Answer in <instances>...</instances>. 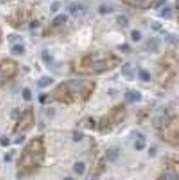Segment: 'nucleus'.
<instances>
[{"instance_id": "27", "label": "nucleus", "mask_w": 179, "mask_h": 180, "mask_svg": "<svg viewBox=\"0 0 179 180\" xmlns=\"http://www.w3.org/2000/svg\"><path fill=\"white\" fill-rule=\"evenodd\" d=\"M60 7H61V4H60L59 1H54V2L51 5V7H50V10H51L52 12H55L57 10H59Z\"/></svg>"}, {"instance_id": "5", "label": "nucleus", "mask_w": 179, "mask_h": 180, "mask_svg": "<svg viewBox=\"0 0 179 180\" xmlns=\"http://www.w3.org/2000/svg\"><path fill=\"white\" fill-rule=\"evenodd\" d=\"M164 139L170 144H178V116L170 117L164 125Z\"/></svg>"}, {"instance_id": "28", "label": "nucleus", "mask_w": 179, "mask_h": 180, "mask_svg": "<svg viewBox=\"0 0 179 180\" xmlns=\"http://www.w3.org/2000/svg\"><path fill=\"white\" fill-rule=\"evenodd\" d=\"M9 144H10V140H9V138H7L5 137V136H2V137H0V145L1 146H9Z\"/></svg>"}, {"instance_id": "9", "label": "nucleus", "mask_w": 179, "mask_h": 180, "mask_svg": "<svg viewBox=\"0 0 179 180\" xmlns=\"http://www.w3.org/2000/svg\"><path fill=\"white\" fill-rule=\"evenodd\" d=\"M154 0H125V2L127 5L138 7V8H148L151 7Z\"/></svg>"}, {"instance_id": "7", "label": "nucleus", "mask_w": 179, "mask_h": 180, "mask_svg": "<svg viewBox=\"0 0 179 180\" xmlns=\"http://www.w3.org/2000/svg\"><path fill=\"white\" fill-rule=\"evenodd\" d=\"M34 124V116H33V111L31 108L27 109L26 112H23V114L21 115V117L19 118L17 125L14 126L13 133H20V132H23L27 130L29 128L33 126Z\"/></svg>"}, {"instance_id": "35", "label": "nucleus", "mask_w": 179, "mask_h": 180, "mask_svg": "<svg viewBox=\"0 0 179 180\" xmlns=\"http://www.w3.org/2000/svg\"><path fill=\"white\" fill-rule=\"evenodd\" d=\"M155 152H156L155 148H154V147H153V148H151V150H149V154H151V156H154V155H155Z\"/></svg>"}, {"instance_id": "13", "label": "nucleus", "mask_w": 179, "mask_h": 180, "mask_svg": "<svg viewBox=\"0 0 179 180\" xmlns=\"http://www.w3.org/2000/svg\"><path fill=\"white\" fill-rule=\"evenodd\" d=\"M54 82V80L52 77H49V76H42L40 80L38 81V85L40 87H47L48 85H50Z\"/></svg>"}, {"instance_id": "14", "label": "nucleus", "mask_w": 179, "mask_h": 180, "mask_svg": "<svg viewBox=\"0 0 179 180\" xmlns=\"http://www.w3.org/2000/svg\"><path fill=\"white\" fill-rule=\"evenodd\" d=\"M118 155H119V152H118V150L117 149H115V148L109 149V150L106 152V158H107L109 161H115L118 158Z\"/></svg>"}, {"instance_id": "33", "label": "nucleus", "mask_w": 179, "mask_h": 180, "mask_svg": "<svg viewBox=\"0 0 179 180\" xmlns=\"http://www.w3.org/2000/svg\"><path fill=\"white\" fill-rule=\"evenodd\" d=\"M165 2H166V0H159V1H158V2L156 4L155 8H156V9H158V8H159V7H161V6L164 5Z\"/></svg>"}, {"instance_id": "21", "label": "nucleus", "mask_w": 179, "mask_h": 180, "mask_svg": "<svg viewBox=\"0 0 179 180\" xmlns=\"http://www.w3.org/2000/svg\"><path fill=\"white\" fill-rule=\"evenodd\" d=\"M116 20H117V23L121 27H127L128 26V20L125 16H118L117 18H116Z\"/></svg>"}, {"instance_id": "15", "label": "nucleus", "mask_w": 179, "mask_h": 180, "mask_svg": "<svg viewBox=\"0 0 179 180\" xmlns=\"http://www.w3.org/2000/svg\"><path fill=\"white\" fill-rule=\"evenodd\" d=\"M158 180H178V172H166L165 175H163Z\"/></svg>"}, {"instance_id": "10", "label": "nucleus", "mask_w": 179, "mask_h": 180, "mask_svg": "<svg viewBox=\"0 0 179 180\" xmlns=\"http://www.w3.org/2000/svg\"><path fill=\"white\" fill-rule=\"evenodd\" d=\"M125 99L127 102L129 103H133V102H137V101H141V95L139 92H136V91H129L125 94Z\"/></svg>"}, {"instance_id": "29", "label": "nucleus", "mask_w": 179, "mask_h": 180, "mask_svg": "<svg viewBox=\"0 0 179 180\" xmlns=\"http://www.w3.org/2000/svg\"><path fill=\"white\" fill-rule=\"evenodd\" d=\"M82 137H83V135L80 133H74V135H73V139L75 140V142H79V140H81L82 139Z\"/></svg>"}, {"instance_id": "30", "label": "nucleus", "mask_w": 179, "mask_h": 180, "mask_svg": "<svg viewBox=\"0 0 179 180\" xmlns=\"http://www.w3.org/2000/svg\"><path fill=\"white\" fill-rule=\"evenodd\" d=\"M160 28H161V24L159 22H153L151 23V29L153 30H159Z\"/></svg>"}, {"instance_id": "18", "label": "nucleus", "mask_w": 179, "mask_h": 180, "mask_svg": "<svg viewBox=\"0 0 179 180\" xmlns=\"http://www.w3.org/2000/svg\"><path fill=\"white\" fill-rule=\"evenodd\" d=\"M11 52L13 53V54H17V55L22 54V53L24 52L23 45H21V44H16V45H13V47L11 49Z\"/></svg>"}, {"instance_id": "6", "label": "nucleus", "mask_w": 179, "mask_h": 180, "mask_svg": "<svg viewBox=\"0 0 179 180\" xmlns=\"http://www.w3.org/2000/svg\"><path fill=\"white\" fill-rule=\"evenodd\" d=\"M17 73V63L13 61H4L0 63V86L11 80Z\"/></svg>"}, {"instance_id": "36", "label": "nucleus", "mask_w": 179, "mask_h": 180, "mask_svg": "<svg viewBox=\"0 0 179 180\" xmlns=\"http://www.w3.org/2000/svg\"><path fill=\"white\" fill-rule=\"evenodd\" d=\"M23 139H24V137H20V139H17V140H16V144H19V142H21Z\"/></svg>"}, {"instance_id": "32", "label": "nucleus", "mask_w": 179, "mask_h": 180, "mask_svg": "<svg viewBox=\"0 0 179 180\" xmlns=\"http://www.w3.org/2000/svg\"><path fill=\"white\" fill-rule=\"evenodd\" d=\"M8 40H9V41H12V40H21V38H20L19 35L10 34V35H8Z\"/></svg>"}, {"instance_id": "12", "label": "nucleus", "mask_w": 179, "mask_h": 180, "mask_svg": "<svg viewBox=\"0 0 179 180\" xmlns=\"http://www.w3.org/2000/svg\"><path fill=\"white\" fill-rule=\"evenodd\" d=\"M146 45L148 47V49H149L151 51L156 52V51H158V49H159V41H158L157 39L153 38L146 43Z\"/></svg>"}, {"instance_id": "4", "label": "nucleus", "mask_w": 179, "mask_h": 180, "mask_svg": "<svg viewBox=\"0 0 179 180\" xmlns=\"http://www.w3.org/2000/svg\"><path fill=\"white\" fill-rule=\"evenodd\" d=\"M126 116V108L124 105H118L109 111L106 118L102 119L99 124V129L103 132L104 129H109L113 125L119 124Z\"/></svg>"}, {"instance_id": "38", "label": "nucleus", "mask_w": 179, "mask_h": 180, "mask_svg": "<svg viewBox=\"0 0 179 180\" xmlns=\"http://www.w3.org/2000/svg\"><path fill=\"white\" fill-rule=\"evenodd\" d=\"M92 180H94V179H92Z\"/></svg>"}, {"instance_id": "20", "label": "nucleus", "mask_w": 179, "mask_h": 180, "mask_svg": "<svg viewBox=\"0 0 179 180\" xmlns=\"http://www.w3.org/2000/svg\"><path fill=\"white\" fill-rule=\"evenodd\" d=\"M84 169L85 166L83 162H76L75 165H74V171H75L76 174H79V175H82L84 172Z\"/></svg>"}, {"instance_id": "1", "label": "nucleus", "mask_w": 179, "mask_h": 180, "mask_svg": "<svg viewBox=\"0 0 179 180\" xmlns=\"http://www.w3.org/2000/svg\"><path fill=\"white\" fill-rule=\"evenodd\" d=\"M119 63L115 54L109 52H95L83 57L74 64V71L80 74H99L109 71Z\"/></svg>"}, {"instance_id": "23", "label": "nucleus", "mask_w": 179, "mask_h": 180, "mask_svg": "<svg viewBox=\"0 0 179 180\" xmlns=\"http://www.w3.org/2000/svg\"><path fill=\"white\" fill-rule=\"evenodd\" d=\"M135 147H136L137 150H141V149H144L145 148V140H144V138L141 137V139H138L135 144Z\"/></svg>"}, {"instance_id": "19", "label": "nucleus", "mask_w": 179, "mask_h": 180, "mask_svg": "<svg viewBox=\"0 0 179 180\" xmlns=\"http://www.w3.org/2000/svg\"><path fill=\"white\" fill-rule=\"evenodd\" d=\"M139 77H141V80H143L144 82H149V81H151V74H149V72H147L146 70H141V71H139Z\"/></svg>"}, {"instance_id": "8", "label": "nucleus", "mask_w": 179, "mask_h": 180, "mask_svg": "<svg viewBox=\"0 0 179 180\" xmlns=\"http://www.w3.org/2000/svg\"><path fill=\"white\" fill-rule=\"evenodd\" d=\"M69 11L71 12L72 16L74 17H80V16H83V14L86 13L87 11V7L81 2H73L72 5H70L69 7Z\"/></svg>"}, {"instance_id": "2", "label": "nucleus", "mask_w": 179, "mask_h": 180, "mask_svg": "<svg viewBox=\"0 0 179 180\" xmlns=\"http://www.w3.org/2000/svg\"><path fill=\"white\" fill-rule=\"evenodd\" d=\"M95 89V84L89 81H70L62 83L53 91V97L59 102L65 104H72L77 96L82 100H89Z\"/></svg>"}, {"instance_id": "37", "label": "nucleus", "mask_w": 179, "mask_h": 180, "mask_svg": "<svg viewBox=\"0 0 179 180\" xmlns=\"http://www.w3.org/2000/svg\"><path fill=\"white\" fill-rule=\"evenodd\" d=\"M64 180H73V179H72L71 177H67V178H65V179H64Z\"/></svg>"}, {"instance_id": "3", "label": "nucleus", "mask_w": 179, "mask_h": 180, "mask_svg": "<svg viewBox=\"0 0 179 180\" xmlns=\"http://www.w3.org/2000/svg\"><path fill=\"white\" fill-rule=\"evenodd\" d=\"M44 158V146L42 137H37L29 142L22 152L18 166L21 169H33L38 167Z\"/></svg>"}, {"instance_id": "25", "label": "nucleus", "mask_w": 179, "mask_h": 180, "mask_svg": "<svg viewBox=\"0 0 179 180\" xmlns=\"http://www.w3.org/2000/svg\"><path fill=\"white\" fill-rule=\"evenodd\" d=\"M170 13H171V9H170L169 7H167V8H165V9L161 11L160 17H163V18H169Z\"/></svg>"}, {"instance_id": "16", "label": "nucleus", "mask_w": 179, "mask_h": 180, "mask_svg": "<svg viewBox=\"0 0 179 180\" xmlns=\"http://www.w3.org/2000/svg\"><path fill=\"white\" fill-rule=\"evenodd\" d=\"M66 21H67V17H66V14H59L54 19H53V23L54 24H61V23H65Z\"/></svg>"}, {"instance_id": "34", "label": "nucleus", "mask_w": 179, "mask_h": 180, "mask_svg": "<svg viewBox=\"0 0 179 180\" xmlns=\"http://www.w3.org/2000/svg\"><path fill=\"white\" fill-rule=\"evenodd\" d=\"M44 100H45V94H42L40 97H39V101H40L41 103H44Z\"/></svg>"}, {"instance_id": "17", "label": "nucleus", "mask_w": 179, "mask_h": 180, "mask_svg": "<svg viewBox=\"0 0 179 180\" xmlns=\"http://www.w3.org/2000/svg\"><path fill=\"white\" fill-rule=\"evenodd\" d=\"M113 10H114L113 7H111V6H109V5H102L99 8V13H102V14H107V13H109V12H112Z\"/></svg>"}, {"instance_id": "24", "label": "nucleus", "mask_w": 179, "mask_h": 180, "mask_svg": "<svg viewBox=\"0 0 179 180\" xmlns=\"http://www.w3.org/2000/svg\"><path fill=\"white\" fill-rule=\"evenodd\" d=\"M42 60L45 62V63H50V62L52 61L51 55L49 54V52H48V51H43V52H42Z\"/></svg>"}, {"instance_id": "31", "label": "nucleus", "mask_w": 179, "mask_h": 180, "mask_svg": "<svg viewBox=\"0 0 179 180\" xmlns=\"http://www.w3.org/2000/svg\"><path fill=\"white\" fill-rule=\"evenodd\" d=\"M39 26H40V22L36 20V21H32V22L30 23V28H31V29H36V28H38Z\"/></svg>"}, {"instance_id": "26", "label": "nucleus", "mask_w": 179, "mask_h": 180, "mask_svg": "<svg viewBox=\"0 0 179 180\" xmlns=\"http://www.w3.org/2000/svg\"><path fill=\"white\" fill-rule=\"evenodd\" d=\"M22 97H23L26 101H30L31 100V92H30L28 89H24L23 92H22Z\"/></svg>"}, {"instance_id": "11", "label": "nucleus", "mask_w": 179, "mask_h": 180, "mask_svg": "<svg viewBox=\"0 0 179 180\" xmlns=\"http://www.w3.org/2000/svg\"><path fill=\"white\" fill-rule=\"evenodd\" d=\"M122 74L127 80H133L134 79V72H133V69L129 63H125L122 67Z\"/></svg>"}, {"instance_id": "22", "label": "nucleus", "mask_w": 179, "mask_h": 180, "mask_svg": "<svg viewBox=\"0 0 179 180\" xmlns=\"http://www.w3.org/2000/svg\"><path fill=\"white\" fill-rule=\"evenodd\" d=\"M131 35H132V39L133 41H135V42H137V41H139L141 38V34L139 31H137V30H133L132 33H131Z\"/></svg>"}]
</instances>
